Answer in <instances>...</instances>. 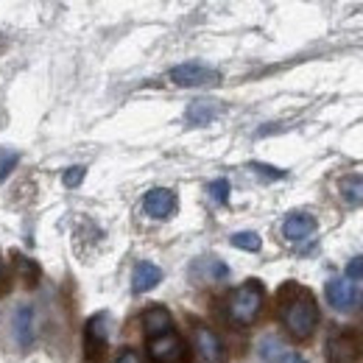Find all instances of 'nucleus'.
Masks as SVG:
<instances>
[{"label":"nucleus","mask_w":363,"mask_h":363,"mask_svg":"<svg viewBox=\"0 0 363 363\" xmlns=\"http://www.w3.org/2000/svg\"><path fill=\"white\" fill-rule=\"evenodd\" d=\"M277 313L294 341H308L318 327V305L313 294L296 282H285L277 294Z\"/></svg>","instance_id":"f257e3e1"},{"label":"nucleus","mask_w":363,"mask_h":363,"mask_svg":"<svg viewBox=\"0 0 363 363\" xmlns=\"http://www.w3.org/2000/svg\"><path fill=\"white\" fill-rule=\"evenodd\" d=\"M266 291L257 279H246L240 288H235L227 299V318L235 327H252L263 313Z\"/></svg>","instance_id":"f03ea898"},{"label":"nucleus","mask_w":363,"mask_h":363,"mask_svg":"<svg viewBox=\"0 0 363 363\" xmlns=\"http://www.w3.org/2000/svg\"><path fill=\"white\" fill-rule=\"evenodd\" d=\"M148 358L151 363H184L187 361V344L177 330L148 338Z\"/></svg>","instance_id":"7ed1b4c3"},{"label":"nucleus","mask_w":363,"mask_h":363,"mask_svg":"<svg viewBox=\"0 0 363 363\" xmlns=\"http://www.w3.org/2000/svg\"><path fill=\"white\" fill-rule=\"evenodd\" d=\"M193 347L201 363H227V347L218 338V333L201 321L193 324Z\"/></svg>","instance_id":"20e7f679"},{"label":"nucleus","mask_w":363,"mask_h":363,"mask_svg":"<svg viewBox=\"0 0 363 363\" xmlns=\"http://www.w3.org/2000/svg\"><path fill=\"white\" fill-rule=\"evenodd\" d=\"M324 358H327V363H358V358H361V344H358L355 333L341 330V333L330 335L327 338V347H324Z\"/></svg>","instance_id":"39448f33"},{"label":"nucleus","mask_w":363,"mask_h":363,"mask_svg":"<svg viewBox=\"0 0 363 363\" xmlns=\"http://www.w3.org/2000/svg\"><path fill=\"white\" fill-rule=\"evenodd\" d=\"M171 82L179 87H207V84H218L221 73L207 65H199V62H184L171 70Z\"/></svg>","instance_id":"423d86ee"},{"label":"nucleus","mask_w":363,"mask_h":363,"mask_svg":"<svg viewBox=\"0 0 363 363\" xmlns=\"http://www.w3.org/2000/svg\"><path fill=\"white\" fill-rule=\"evenodd\" d=\"M324 294H327V302H330L335 311L344 313V311H352V308L358 305L361 288H358V282H352V279H347V277H338V279H330V282H327Z\"/></svg>","instance_id":"0eeeda50"},{"label":"nucleus","mask_w":363,"mask_h":363,"mask_svg":"<svg viewBox=\"0 0 363 363\" xmlns=\"http://www.w3.org/2000/svg\"><path fill=\"white\" fill-rule=\"evenodd\" d=\"M106 327L104 316H92L84 327V358L87 363H101L106 358Z\"/></svg>","instance_id":"6e6552de"},{"label":"nucleus","mask_w":363,"mask_h":363,"mask_svg":"<svg viewBox=\"0 0 363 363\" xmlns=\"http://www.w3.org/2000/svg\"><path fill=\"white\" fill-rule=\"evenodd\" d=\"M143 210H145V216L160 218V221H162V218H171V216L177 213V193L168 190V187H154V190L145 193Z\"/></svg>","instance_id":"1a4fd4ad"},{"label":"nucleus","mask_w":363,"mask_h":363,"mask_svg":"<svg viewBox=\"0 0 363 363\" xmlns=\"http://www.w3.org/2000/svg\"><path fill=\"white\" fill-rule=\"evenodd\" d=\"M174 330V316L162 308V305H154L143 313V333L145 338H157V335H165Z\"/></svg>","instance_id":"9d476101"},{"label":"nucleus","mask_w":363,"mask_h":363,"mask_svg":"<svg viewBox=\"0 0 363 363\" xmlns=\"http://www.w3.org/2000/svg\"><path fill=\"white\" fill-rule=\"evenodd\" d=\"M160 282H162V269L160 266H154L148 260H143V263L135 266V274H132V291L135 294H145V291L157 288Z\"/></svg>","instance_id":"9b49d317"},{"label":"nucleus","mask_w":363,"mask_h":363,"mask_svg":"<svg viewBox=\"0 0 363 363\" xmlns=\"http://www.w3.org/2000/svg\"><path fill=\"white\" fill-rule=\"evenodd\" d=\"M313 229H316V218H313V216L294 213V216H288V218H285V224H282V235H285L288 240H305V238H311V235H313Z\"/></svg>","instance_id":"f8f14e48"},{"label":"nucleus","mask_w":363,"mask_h":363,"mask_svg":"<svg viewBox=\"0 0 363 363\" xmlns=\"http://www.w3.org/2000/svg\"><path fill=\"white\" fill-rule=\"evenodd\" d=\"M14 338L26 350L34 344V311L28 305H20L14 313Z\"/></svg>","instance_id":"ddd939ff"},{"label":"nucleus","mask_w":363,"mask_h":363,"mask_svg":"<svg viewBox=\"0 0 363 363\" xmlns=\"http://www.w3.org/2000/svg\"><path fill=\"white\" fill-rule=\"evenodd\" d=\"M218 115V106L213 104V101H193L190 106H187V123L190 126H207L213 118Z\"/></svg>","instance_id":"4468645a"},{"label":"nucleus","mask_w":363,"mask_h":363,"mask_svg":"<svg viewBox=\"0 0 363 363\" xmlns=\"http://www.w3.org/2000/svg\"><path fill=\"white\" fill-rule=\"evenodd\" d=\"M338 190H341V196H344L347 204L363 207V177L361 174H350V177H344L341 184H338Z\"/></svg>","instance_id":"2eb2a0df"},{"label":"nucleus","mask_w":363,"mask_h":363,"mask_svg":"<svg viewBox=\"0 0 363 363\" xmlns=\"http://www.w3.org/2000/svg\"><path fill=\"white\" fill-rule=\"evenodd\" d=\"M14 269H17V277H20V282H23L26 288H37V282H40V269H37L34 260H28V257H23V255H14Z\"/></svg>","instance_id":"dca6fc26"},{"label":"nucleus","mask_w":363,"mask_h":363,"mask_svg":"<svg viewBox=\"0 0 363 363\" xmlns=\"http://www.w3.org/2000/svg\"><path fill=\"white\" fill-rule=\"evenodd\" d=\"M285 355H288V350H285V344L277 335H269V338L260 341V358L266 363H279Z\"/></svg>","instance_id":"f3484780"},{"label":"nucleus","mask_w":363,"mask_h":363,"mask_svg":"<svg viewBox=\"0 0 363 363\" xmlns=\"http://www.w3.org/2000/svg\"><path fill=\"white\" fill-rule=\"evenodd\" d=\"M232 246L235 249H243V252H260L263 240L257 232H235L232 235Z\"/></svg>","instance_id":"a211bd4d"},{"label":"nucleus","mask_w":363,"mask_h":363,"mask_svg":"<svg viewBox=\"0 0 363 363\" xmlns=\"http://www.w3.org/2000/svg\"><path fill=\"white\" fill-rule=\"evenodd\" d=\"M84 174H87V168H82V165H76V168H70V171H65V187H79L82 182H84Z\"/></svg>","instance_id":"6ab92c4d"},{"label":"nucleus","mask_w":363,"mask_h":363,"mask_svg":"<svg viewBox=\"0 0 363 363\" xmlns=\"http://www.w3.org/2000/svg\"><path fill=\"white\" fill-rule=\"evenodd\" d=\"M210 193H213V199H216V201H221V204H224V201L229 199V182L216 179L213 184H210Z\"/></svg>","instance_id":"aec40b11"},{"label":"nucleus","mask_w":363,"mask_h":363,"mask_svg":"<svg viewBox=\"0 0 363 363\" xmlns=\"http://www.w3.org/2000/svg\"><path fill=\"white\" fill-rule=\"evenodd\" d=\"M14 162H17V154H11V151H3L0 154V182L9 177V171L14 168Z\"/></svg>","instance_id":"412c9836"},{"label":"nucleus","mask_w":363,"mask_h":363,"mask_svg":"<svg viewBox=\"0 0 363 363\" xmlns=\"http://www.w3.org/2000/svg\"><path fill=\"white\" fill-rule=\"evenodd\" d=\"M347 279H352V282L363 279V257H352L347 263Z\"/></svg>","instance_id":"4be33fe9"},{"label":"nucleus","mask_w":363,"mask_h":363,"mask_svg":"<svg viewBox=\"0 0 363 363\" xmlns=\"http://www.w3.org/2000/svg\"><path fill=\"white\" fill-rule=\"evenodd\" d=\"M252 168H255L260 177H269V179H279V177H285L282 171H277V168H269V165H260V162H255Z\"/></svg>","instance_id":"5701e85b"},{"label":"nucleus","mask_w":363,"mask_h":363,"mask_svg":"<svg viewBox=\"0 0 363 363\" xmlns=\"http://www.w3.org/2000/svg\"><path fill=\"white\" fill-rule=\"evenodd\" d=\"M115 363H143V361H140V355H137L135 350H129V347H126V350L118 355V361Z\"/></svg>","instance_id":"b1692460"},{"label":"nucleus","mask_w":363,"mask_h":363,"mask_svg":"<svg viewBox=\"0 0 363 363\" xmlns=\"http://www.w3.org/2000/svg\"><path fill=\"white\" fill-rule=\"evenodd\" d=\"M9 291V279H6V269H3V260H0V296Z\"/></svg>","instance_id":"393cba45"},{"label":"nucleus","mask_w":363,"mask_h":363,"mask_svg":"<svg viewBox=\"0 0 363 363\" xmlns=\"http://www.w3.org/2000/svg\"><path fill=\"white\" fill-rule=\"evenodd\" d=\"M279 363H308V361H305L302 355H296V352H288V355H285Z\"/></svg>","instance_id":"a878e982"}]
</instances>
